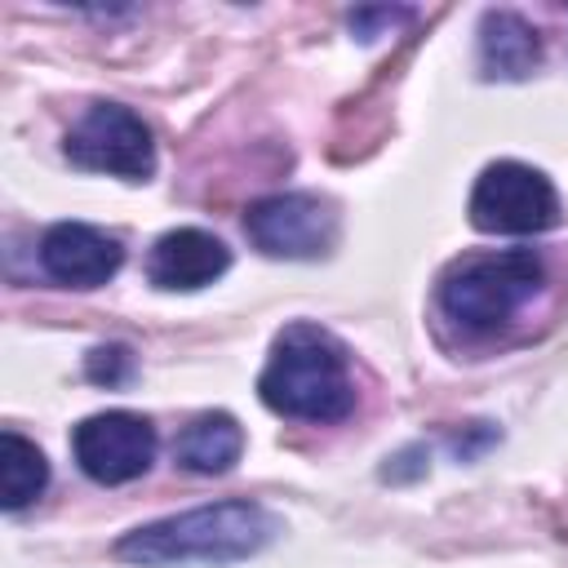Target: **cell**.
Returning <instances> with one entry per match:
<instances>
[{
	"label": "cell",
	"instance_id": "9c48e42d",
	"mask_svg": "<svg viewBox=\"0 0 568 568\" xmlns=\"http://www.w3.org/2000/svg\"><path fill=\"white\" fill-rule=\"evenodd\" d=\"M226 266H231V248L213 231H200V226L164 231L146 253V280L169 293L204 288L217 275H226Z\"/></svg>",
	"mask_w": 568,
	"mask_h": 568
},
{
	"label": "cell",
	"instance_id": "7a4b0ae2",
	"mask_svg": "<svg viewBox=\"0 0 568 568\" xmlns=\"http://www.w3.org/2000/svg\"><path fill=\"white\" fill-rule=\"evenodd\" d=\"M257 395L280 417L342 422L355 408L346 351L315 324H288L271 346V359L257 377Z\"/></svg>",
	"mask_w": 568,
	"mask_h": 568
},
{
	"label": "cell",
	"instance_id": "8fae6325",
	"mask_svg": "<svg viewBox=\"0 0 568 568\" xmlns=\"http://www.w3.org/2000/svg\"><path fill=\"white\" fill-rule=\"evenodd\" d=\"M178 466L191 475H226L244 453V430L231 413H200L178 435Z\"/></svg>",
	"mask_w": 568,
	"mask_h": 568
},
{
	"label": "cell",
	"instance_id": "5bb4252c",
	"mask_svg": "<svg viewBox=\"0 0 568 568\" xmlns=\"http://www.w3.org/2000/svg\"><path fill=\"white\" fill-rule=\"evenodd\" d=\"M413 13L408 9H355L351 13V31L359 36V40H377L382 36V27H395V22H408Z\"/></svg>",
	"mask_w": 568,
	"mask_h": 568
},
{
	"label": "cell",
	"instance_id": "ba28073f",
	"mask_svg": "<svg viewBox=\"0 0 568 568\" xmlns=\"http://www.w3.org/2000/svg\"><path fill=\"white\" fill-rule=\"evenodd\" d=\"M120 262H124L120 240L89 222H58L40 240L44 275L67 288H98L120 271Z\"/></svg>",
	"mask_w": 568,
	"mask_h": 568
},
{
	"label": "cell",
	"instance_id": "5b68a950",
	"mask_svg": "<svg viewBox=\"0 0 568 568\" xmlns=\"http://www.w3.org/2000/svg\"><path fill=\"white\" fill-rule=\"evenodd\" d=\"M67 160L93 173L146 182L155 173V142L142 115L120 102H93L67 133Z\"/></svg>",
	"mask_w": 568,
	"mask_h": 568
},
{
	"label": "cell",
	"instance_id": "4fadbf2b",
	"mask_svg": "<svg viewBox=\"0 0 568 568\" xmlns=\"http://www.w3.org/2000/svg\"><path fill=\"white\" fill-rule=\"evenodd\" d=\"M84 373L98 386H120V382L133 377V351L129 346H98V351H89Z\"/></svg>",
	"mask_w": 568,
	"mask_h": 568
},
{
	"label": "cell",
	"instance_id": "8992f818",
	"mask_svg": "<svg viewBox=\"0 0 568 568\" xmlns=\"http://www.w3.org/2000/svg\"><path fill=\"white\" fill-rule=\"evenodd\" d=\"M244 235L266 257L311 262V257H324L333 248V240H337V213H333L328 200H320L311 191H284V195L257 200L244 213Z\"/></svg>",
	"mask_w": 568,
	"mask_h": 568
},
{
	"label": "cell",
	"instance_id": "30bf717a",
	"mask_svg": "<svg viewBox=\"0 0 568 568\" xmlns=\"http://www.w3.org/2000/svg\"><path fill=\"white\" fill-rule=\"evenodd\" d=\"M541 62V36L510 9H488L479 22V71L488 80H524Z\"/></svg>",
	"mask_w": 568,
	"mask_h": 568
},
{
	"label": "cell",
	"instance_id": "7c38bea8",
	"mask_svg": "<svg viewBox=\"0 0 568 568\" xmlns=\"http://www.w3.org/2000/svg\"><path fill=\"white\" fill-rule=\"evenodd\" d=\"M49 484V462L44 453L22 439L18 430L0 435V506L4 510H22L31 497H40Z\"/></svg>",
	"mask_w": 568,
	"mask_h": 568
},
{
	"label": "cell",
	"instance_id": "52a82bcc",
	"mask_svg": "<svg viewBox=\"0 0 568 568\" xmlns=\"http://www.w3.org/2000/svg\"><path fill=\"white\" fill-rule=\"evenodd\" d=\"M71 453H75V462L89 479L129 484V479L146 475L151 462H155V426L138 413H124V408L93 413L75 426Z\"/></svg>",
	"mask_w": 568,
	"mask_h": 568
},
{
	"label": "cell",
	"instance_id": "6da1fadb",
	"mask_svg": "<svg viewBox=\"0 0 568 568\" xmlns=\"http://www.w3.org/2000/svg\"><path fill=\"white\" fill-rule=\"evenodd\" d=\"M275 532V519L257 501H213L155 524H142L115 541V559L173 568V564H235L257 555Z\"/></svg>",
	"mask_w": 568,
	"mask_h": 568
},
{
	"label": "cell",
	"instance_id": "277c9868",
	"mask_svg": "<svg viewBox=\"0 0 568 568\" xmlns=\"http://www.w3.org/2000/svg\"><path fill=\"white\" fill-rule=\"evenodd\" d=\"M470 222L488 235H537L559 222V195L546 173L519 160H497L470 191Z\"/></svg>",
	"mask_w": 568,
	"mask_h": 568
},
{
	"label": "cell",
	"instance_id": "3957f363",
	"mask_svg": "<svg viewBox=\"0 0 568 568\" xmlns=\"http://www.w3.org/2000/svg\"><path fill=\"white\" fill-rule=\"evenodd\" d=\"M541 284H546V266L532 248L470 253L444 271L439 306L466 333H497L524 302L541 293Z\"/></svg>",
	"mask_w": 568,
	"mask_h": 568
}]
</instances>
